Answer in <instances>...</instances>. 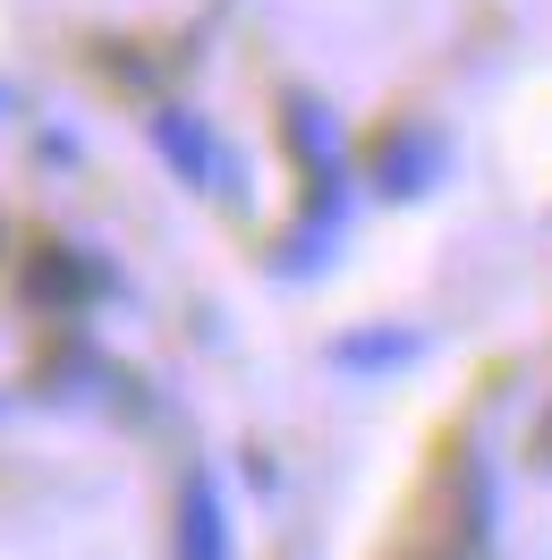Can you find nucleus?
Wrapping results in <instances>:
<instances>
[{"label": "nucleus", "instance_id": "39448f33", "mask_svg": "<svg viewBox=\"0 0 552 560\" xmlns=\"http://www.w3.org/2000/svg\"><path fill=\"white\" fill-rule=\"evenodd\" d=\"M425 349V331H348L341 349V365H409V357Z\"/></svg>", "mask_w": 552, "mask_h": 560}, {"label": "nucleus", "instance_id": "f03ea898", "mask_svg": "<svg viewBox=\"0 0 552 560\" xmlns=\"http://www.w3.org/2000/svg\"><path fill=\"white\" fill-rule=\"evenodd\" d=\"M171 552L179 560H230V501L212 467H187L171 501Z\"/></svg>", "mask_w": 552, "mask_h": 560}, {"label": "nucleus", "instance_id": "f257e3e1", "mask_svg": "<svg viewBox=\"0 0 552 560\" xmlns=\"http://www.w3.org/2000/svg\"><path fill=\"white\" fill-rule=\"evenodd\" d=\"M18 289H26V306H43V315H85V306L111 289V272L85 255V246H69V238H35Z\"/></svg>", "mask_w": 552, "mask_h": 560}, {"label": "nucleus", "instance_id": "20e7f679", "mask_svg": "<svg viewBox=\"0 0 552 560\" xmlns=\"http://www.w3.org/2000/svg\"><path fill=\"white\" fill-rule=\"evenodd\" d=\"M442 171H450V144L434 137V128H391V137L375 144V187L382 196H425Z\"/></svg>", "mask_w": 552, "mask_h": 560}, {"label": "nucleus", "instance_id": "7ed1b4c3", "mask_svg": "<svg viewBox=\"0 0 552 560\" xmlns=\"http://www.w3.org/2000/svg\"><path fill=\"white\" fill-rule=\"evenodd\" d=\"M153 144L171 153V171L187 178V187H205V196H230V144L212 137L196 110H153Z\"/></svg>", "mask_w": 552, "mask_h": 560}]
</instances>
